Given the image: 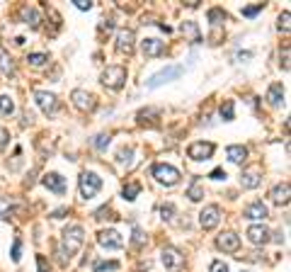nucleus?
I'll return each mask as SVG.
<instances>
[{
    "label": "nucleus",
    "mask_w": 291,
    "mask_h": 272,
    "mask_svg": "<svg viewBox=\"0 0 291 272\" xmlns=\"http://www.w3.org/2000/svg\"><path fill=\"white\" fill-rule=\"evenodd\" d=\"M141 51H143V56H146V59H155V56H161L163 51H165V41H161V39H143V41H141Z\"/></svg>",
    "instance_id": "16"
},
{
    "label": "nucleus",
    "mask_w": 291,
    "mask_h": 272,
    "mask_svg": "<svg viewBox=\"0 0 291 272\" xmlns=\"http://www.w3.org/2000/svg\"><path fill=\"white\" fill-rule=\"evenodd\" d=\"M41 182H44V187H46V190L56 192V194H63V192H66V180L61 178L59 172H46Z\"/></svg>",
    "instance_id": "17"
},
{
    "label": "nucleus",
    "mask_w": 291,
    "mask_h": 272,
    "mask_svg": "<svg viewBox=\"0 0 291 272\" xmlns=\"http://www.w3.org/2000/svg\"><path fill=\"white\" fill-rule=\"evenodd\" d=\"M63 214H66V209H59V212H54V219H61Z\"/></svg>",
    "instance_id": "44"
},
{
    "label": "nucleus",
    "mask_w": 291,
    "mask_h": 272,
    "mask_svg": "<svg viewBox=\"0 0 291 272\" xmlns=\"http://www.w3.org/2000/svg\"><path fill=\"white\" fill-rule=\"evenodd\" d=\"M267 100H270L272 107H281L284 105V88H281V83H272L270 90H267Z\"/></svg>",
    "instance_id": "20"
},
{
    "label": "nucleus",
    "mask_w": 291,
    "mask_h": 272,
    "mask_svg": "<svg viewBox=\"0 0 291 272\" xmlns=\"http://www.w3.org/2000/svg\"><path fill=\"white\" fill-rule=\"evenodd\" d=\"M158 114H161L158 110H141L139 114H136V121H139V124H146V121L153 124V117H158Z\"/></svg>",
    "instance_id": "25"
},
{
    "label": "nucleus",
    "mask_w": 291,
    "mask_h": 272,
    "mask_svg": "<svg viewBox=\"0 0 291 272\" xmlns=\"http://www.w3.org/2000/svg\"><path fill=\"white\" fill-rule=\"evenodd\" d=\"M289 17H291L289 10H286V12H281V15H279V30L284 32V34L289 32Z\"/></svg>",
    "instance_id": "37"
},
{
    "label": "nucleus",
    "mask_w": 291,
    "mask_h": 272,
    "mask_svg": "<svg viewBox=\"0 0 291 272\" xmlns=\"http://www.w3.org/2000/svg\"><path fill=\"white\" fill-rule=\"evenodd\" d=\"M20 253H22V241L20 238H15V243H12V260L15 262H20V258H22Z\"/></svg>",
    "instance_id": "36"
},
{
    "label": "nucleus",
    "mask_w": 291,
    "mask_h": 272,
    "mask_svg": "<svg viewBox=\"0 0 291 272\" xmlns=\"http://www.w3.org/2000/svg\"><path fill=\"white\" fill-rule=\"evenodd\" d=\"M34 100H37V105L41 107L44 114H56V112H59V97H56L54 92L37 90L34 92Z\"/></svg>",
    "instance_id": "7"
},
{
    "label": "nucleus",
    "mask_w": 291,
    "mask_h": 272,
    "mask_svg": "<svg viewBox=\"0 0 291 272\" xmlns=\"http://www.w3.org/2000/svg\"><path fill=\"white\" fill-rule=\"evenodd\" d=\"M216 245H219L223 253H238V248H241V236H235L233 231H226L216 238Z\"/></svg>",
    "instance_id": "14"
},
{
    "label": "nucleus",
    "mask_w": 291,
    "mask_h": 272,
    "mask_svg": "<svg viewBox=\"0 0 291 272\" xmlns=\"http://www.w3.org/2000/svg\"><path fill=\"white\" fill-rule=\"evenodd\" d=\"M73 5H75L78 10H90V8H92L90 0H73Z\"/></svg>",
    "instance_id": "42"
},
{
    "label": "nucleus",
    "mask_w": 291,
    "mask_h": 272,
    "mask_svg": "<svg viewBox=\"0 0 291 272\" xmlns=\"http://www.w3.org/2000/svg\"><path fill=\"white\" fill-rule=\"evenodd\" d=\"M46 61H49V56H46V54H30V56H27V63H30V66H34V68L44 66Z\"/></svg>",
    "instance_id": "27"
},
{
    "label": "nucleus",
    "mask_w": 291,
    "mask_h": 272,
    "mask_svg": "<svg viewBox=\"0 0 291 272\" xmlns=\"http://www.w3.org/2000/svg\"><path fill=\"white\" fill-rule=\"evenodd\" d=\"M134 32L131 30H119L117 32V49L121 51V54H126V56H131L134 54Z\"/></svg>",
    "instance_id": "15"
},
{
    "label": "nucleus",
    "mask_w": 291,
    "mask_h": 272,
    "mask_svg": "<svg viewBox=\"0 0 291 272\" xmlns=\"http://www.w3.org/2000/svg\"><path fill=\"white\" fill-rule=\"evenodd\" d=\"M12 216V204L8 197H0V219H10Z\"/></svg>",
    "instance_id": "28"
},
{
    "label": "nucleus",
    "mask_w": 291,
    "mask_h": 272,
    "mask_svg": "<svg viewBox=\"0 0 291 272\" xmlns=\"http://www.w3.org/2000/svg\"><path fill=\"white\" fill-rule=\"evenodd\" d=\"M83 236H85V231H83V226H78V224H73V226H68V229L63 231V241H61V245H59L61 265H68L70 262V258L75 255V251L83 245Z\"/></svg>",
    "instance_id": "1"
},
{
    "label": "nucleus",
    "mask_w": 291,
    "mask_h": 272,
    "mask_svg": "<svg viewBox=\"0 0 291 272\" xmlns=\"http://www.w3.org/2000/svg\"><path fill=\"white\" fill-rule=\"evenodd\" d=\"M245 236H248V241H250L252 245H264V243H270L272 231L264 226V224H252Z\"/></svg>",
    "instance_id": "11"
},
{
    "label": "nucleus",
    "mask_w": 291,
    "mask_h": 272,
    "mask_svg": "<svg viewBox=\"0 0 291 272\" xmlns=\"http://www.w3.org/2000/svg\"><path fill=\"white\" fill-rule=\"evenodd\" d=\"M70 100H73V105H75L81 112H92L95 110V97H92L90 92H85V90H73L70 92Z\"/></svg>",
    "instance_id": "13"
},
{
    "label": "nucleus",
    "mask_w": 291,
    "mask_h": 272,
    "mask_svg": "<svg viewBox=\"0 0 291 272\" xmlns=\"http://www.w3.org/2000/svg\"><path fill=\"white\" fill-rule=\"evenodd\" d=\"M161 260L163 265H165V270H170V272H177L184 265V255H182L177 248H172V245H168V248H163L161 253Z\"/></svg>",
    "instance_id": "6"
},
{
    "label": "nucleus",
    "mask_w": 291,
    "mask_h": 272,
    "mask_svg": "<svg viewBox=\"0 0 291 272\" xmlns=\"http://www.w3.org/2000/svg\"><path fill=\"white\" fill-rule=\"evenodd\" d=\"M92 143H95V149H97V151H104V149L110 146V136H107V134H97Z\"/></svg>",
    "instance_id": "32"
},
{
    "label": "nucleus",
    "mask_w": 291,
    "mask_h": 272,
    "mask_svg": "<svg viewBox=\"0 0 291 272\" xmlns=\"http://www.w3.org/2000/svg\"><path fill=\"white\" fill-rule=\"evenodd\" d=\"M260 182H262V178H260V172L257 170H245L241 175V185L245 187V190H255Z\"/></svg>",
    "instance_id": "22"
},
{
    "label": "nucleus",
    "mask_w": 291,
    "mask_h": 272,
    "mask_svg": "<svg viewBox=\"0 0 291 272\" xmlns=\"http://www.w3.org/2000/svg\"><path fill=\"white\" fill-rule=\"evenodd\" d=\"M260 10H262V3H257V5H252V8H245L243 15H245V17H252V15H257Z\"/></svg>",
    "instance_id": "41"
},
{
    "label": "nucleus",
    "mask_w": 291,
    "mask_h": 272,
    "mask_svg": "<svg viewBox=\"0 0 291 272\" xmlns=\"http://www.w3.org/2000/svg\"><path fill=\"white\" fill-rule=\"evenodd\" d=\"M211 178H214V180H223V178H226V172H223L221 168H216V170L211 172Z\"/></svg>",
    "instance_id": "43"
},
{
    "label": "nucleus",
    "mask_w": 291,
    "mask_h": 272,
    "mask_svg": "<svg viewBox=\"0 0 291 272\" xmlns=\"http://www.w3.org/2000/svg\"><path fill=\"white\" fill-rule=\"evenodd\" d=\"M78 185H81V197L92 200V197L102 190V178L100 175H95V172H83Z\"/></svg>",
    "instance_id": "3"
},
{
    "label": "nucleus",
    "mask_w": 291,
    "mask_h": 272,
    "mask_svg": "<svg viewBox=\"0 0 291 272\" xmlns=\"http://www.w3.org/2000/svg\"><path fill=\"white\" fill-rule=\"evenodd\" d=\"M221 117H223V121H231L233 119V100H226L221 105Z\"/></svg>",
    "instance_id": "31"
},
{
    "label": "nucleus",
    "mask_w": 291,
    "mask_h": 272,
    "mask_svg": "<svg viewBox=\"0 0 291 272\" xmlns=\"http://www.w3.org/2000/svg\"><path fill=\"white\" fill-rule=\"evenodd\" d=\"M172 212H175V207H172V204H163V209H161L163 219H168V221H170V219H172Z\"/></svg>",
    "instance_id": "40"
},
{
    "label": "nucleus",
    "mask_w": 291,
    "mask_h": 272,
    "mask_svg": "<svg viewBox=\"0 0 291 272\" xmlns=\"http://www.w3.org/2000/svg\"><path fill=\"white\" fill-rule=\"evenodd\" d=\"M0 71L5 73L8 78H12V76L17 73V68H15V61H12V56H10V54H8L5 49H3V46H0Z\"/></svg>",
    "instance_id": "21"
},
{
    "label": "nucleus",
    "mask_w": 291,
    "mask_h": 272,
    "mask_svg": "<svg viewBox=\"0 0 291 272\" xmlns=\"http://www.w3.org/2000/svg\"><path fill=\"white\" fill-rule=\"evenodd\" d=\"M124 83H126V68H121V66H110L102 73V85L110 90H121Z\"/></svg>",
    "instance_id": "2"
},
{
    "label": "nucleus",
    "mask_w": 291,
    "mask_h": 272,
    "mask_svg": "<svg viewBox=\"0 0 291 272\" xmlns=\"http://www.w3.org/2000/svg\"><path fill=\"white\" fill-rule=\"evenodd\" d=\"M289 194H291L289 182H279V185H274L270 192V197L274 204H286V202H289Z\"/></svg>",
    "instance_id": "18"
},
{
    "label": "nucleus",
    "mask_w": 291,
    "mask_h": 272,
    "mask_svg": "<svg viewBox=\"0 0 291 272\" xmlns=\"http://www.w3.org/2000/svg\"><path fill=\"white\" fill-rule=\"evenodd\" d=\"M131 243H134L136 248H141V245L146 243V236H143V231H141V229H134V238H131Z\"/></svg>",
    "instance_id": "35"
},
{
    "label": "nucleus",
    "mask_w": 291,
    "mask_h": 272,
    "mask_svg": "<svg viewBox=\"0 0 291 272\" xmlns=\"http://www.w3.org/2000/svg\"><path fill=\"white\" fill-rule=\"evenodd\" d=\"M243 216L250 219V221H264V219L270 216V209H267V204H264L262 200H255V202H250V204L245 207Z\"/></svg>",
    "instance_id": "9"
},
{
    "label": "nucleus",
    "mask_w": 291,
    "mask_h": 272,
    "mask_svg": "<svg viewBox=\"0 0 291 272\" xmlns=\"http://www.w3.org/2000/svg\"><path fill=\"white\" fill-rule=\"evenodd\" d=\"M141 192V185H126L124 187V200H129V202H134L136 200V194Z\"/></svg>",
    "instance_id": "30"
},
{
    "label": "nucleus",
    "mask_w": 291,
    "mask_h": 272,
    "mask_svg": "<svg viewBox=\"0 0 291 272\" xmlns=\"http://www.w3.org/2000/svg\"><path fill=\"white\" fill-rule=\"evenodd\" d=\"M214 151H216V146L209 141H194L187 149V156H190L192 161H206V158H211L214 156Z\"/></svg>",
    "instance_id": "8"
},
{
    "label": "nucleus",
    "mask_w": 291,
    "mask_h": 272,
    "mask_svg": "<svg viewBox=\"0 0 291 272\" xmlns=\"http://www.w3.org/2000/svg\"><path fill=\"white\" fill-rule=\"evenodd\" d=\"M209 272H228V265L223 260H214L211 262V267H209Z\"/></svg>",
    "instance_id": "38"
},
{
    "label": "nucleus",
    "mask_w": 291,
    "mask_h": 272,
    "mask_svg": "<svg viewBox=\"0 0 291 272\" xmlns=\"http://www.w3.org/2000/svg\"><path fill=\"white\" fill-rule=\"evenodd\" d=\"M41 272H44V270H41Z\"/></svg>",
    "instance_id": "45"
},
{
    "label": "nucleus",
    "mask_w": 291,
    "mask_h": 272,
    "mask_svg": "<svg viewBox=\"0 0 291 272\" xmlns=\"http://www.w3.org/2000/svg\"><path fill=\"white\" fill-rule=\"evenodd\" d=\"M0 112L3 114H12L15 112V102H12L10 95H0Z\"/></svg>",
    "instance_id": "26"
},
{
    "label": "nucleus",
    "mask_w": 291,
    "mask_h": 272,
    "mask_svg": "<svg viewBox=\"0 0 291 272\" xmlns=\"http://www.w3.org/2000/svg\"><path fill=\"white\" fill-rule=\"evenodd\" d=\"M209 20H211V24H221L226 20V12L221 8H214V10H209Z\"/></svg>",
    "instance_id": "29"
},
{
    "label": "nucleus",
    "mask_w": 291,
    "mask_h": 272,
    "mask_svg": "<svg viewBox=\"0 0 291 272\" xmlns=\"http://www.w3.org/2000/svg\"><path fill=\"white\" fill-rule=\"evenodd\" d=\"M221 221V209L216 207V204H209V207H204L199 214V226L204 231H211V229H216Z\"/></svg>",
    "instance_id": "5"
},
{
    "label": "nucleus",
    "mask_w": 291,
    "mask_h": 272,
    "mask_svg": "<svg viewBox=\"0 0 291 272\" xmlns=\"http://www.w3.org/2000/svg\"><path fill=\"white\" fill-rule=\"evenodd\" d=\"M97 243H100L102 248H107V251H117V248H121L124 245V238H121L117 231H100L97 233Z\"/></svg>",
    "instance_id": "12"
},
{
    "label": "nucleus",
    "mask_w": 291,
    "mask_h": 272,
    "mask_svg": "<svg viewBox=\"0 0 291 272\" xmlns=\"http://www.w3.org/2000/svg\"><path fill=\"white\" fill-rule=\"evenodd\" d=\"M182 73V66H168V68H163V71H158L155 76H151L148 78V88H158V85H163V83H168V81H172V78H177Z\"/></svg>",
    "instance_id": "10"
},
{
    "label": "nucleus",
    "mask_w": 291,
    "mask_h": 272,
    "mask_svg": "<svg viewBox=\"0 0 291 272\" xmlns=\"http://www.w3.org/2000/svg\"><path fill=\"white\" fill-rule=\"evenodd\" d=\"M187 197H190L192 202H199L201 197H204V187H201L199 180H194V182L190 185V190H187Z\"/></svg>",
    "instance_id": "24"
},
{
    "label": "nucleus",
    "mask_w": 291,
    "mask_h": 272,
    "mask_svg": "<svg viewBox=\"0 0 291 272\" xmlns=\"http://www.w3.org/2000/svg\"><path fill=\"white\" fill-rule=\"evenodd\" d=\"M182 32H187V34H192V39L199 41V32H197V27L192 24V22H182Z\"/></svg>",
    "instance_id": "34"
},
{
    "label": "nucleus",
    "mask_w": 291,
    "mask_h": 272,
    "mask_svg": "<svg viewBox=\"0 0 291 272\" xmlns=\"http://www.w3.org/2000/svg\"><path fill=\"white\" fill-rule=\"evenodd\" d=\"M226 156H228V161H231V163L241 165V163H245V158H248V149L241 146V143H233V146L226 149Z\"/></svg>",
    "instance_id": "19"
},
{
    "label": "nucleus",
    "mask_w": 291,
    "mask_h": 272,
    "mask_svg": "<svg viewBox=\"0 0 291 272\" xmlns=\"http://www.w3.org/2000/svg\"><path fill=\"white\" fill-rule=\"evenodd\" d=\"M104 270H119V262L112 260V262H97L95 265V272H104Z\"/></svg>",
    "instance_id": "33"
},
{
    "label": "nucleus",
    "mask_w": 291,
    "mask_h": 272,
    "mask_svg": "<svg viewBox=\"0 0 291 272\" xmlns=\"http://www.w3.org/2000/svg\"><path fill=\"white\" fill-rule=\"evenodd\" d=\"M20 15H22V20L27 22V24H32V27H39V12L34 10V8H27V5H24Z\"/></svg>",
    "instance_id": "23"
},
{
    "label": "nucleus",
    "mask_w": 291,
    "mask_h": 272,
    "mask_svg": "<svg viewBox=\"0 0 291 272\" xmlns=\"http://www.w3.org/2000/svg\"><path fill=\"white\" fill-rule=\"evenodd\" d=\"M8 143H10V131H8V129H3V127H0V151H3V149H5Z\"/></svg>",
    "instance_id": "39"
},
{
    "label": "nucleus",
    "mask_w": 291,
    "mask_h": 272,
    "mask_svg": "<svg viewBox=\"0 0 291 272\" xmlns=\"http://www.w3.org/2000/svg\"><path fill=\"white\" fill-rule=\"evenodd\" d=\"M153 178L158 182H163V185H175L180 180V170L168 165V163H158V165H153Z\"/></svg>",
    "instance_id": "4"
}]
</instances>
